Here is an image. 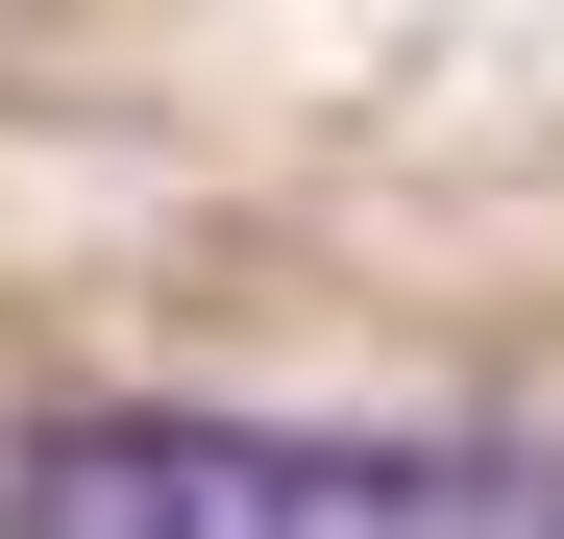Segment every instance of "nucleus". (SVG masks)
Wrapping results in <instances>:
<instances>
[{
  "instance_id": "nucleus-1",
  "label": "nucleus",
  "mask_w": 564,
  "mask_h": 539,
  "mask_svg": "<svg viewBox=\"0 0 564 539\" xmlns=\"http://www.w3.org/2000/svg\"><path fill=\"white\" fill-rule=\"evenodd\" d=\"M540 466L466 417H25L0 539H516Z\"/></svg>"
}]
</instances>
